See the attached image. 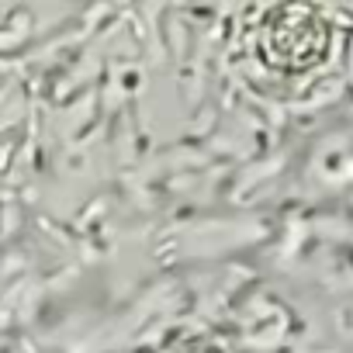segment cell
I'll return each mask as SVG.
<instances>
[{
    "label": "cell",
    "instance_id": "1",
    "mask_svg": "<svg viewBox=\"0 0 353 353\" xmlns=\"http://www.w3.org/2000/svg\"><path fill=\"white\" fill-rule=\"evenodd\" d=\"M256 56L281 73H308L332 49V28L312 4H281L260 14L253 32Z\"/></svg>",
    "mask_w": 353,
    "mask_h": 353
},
{
    "label": "cell",
    "instance_id": "2",
    "mask_svg": "<svg viewBox=\"0 0 353 353\" xmlns=\"http://www.w3.org/2000/svg\"><path fill=\"white\" fill-rule=\"evenodd\" d=\"M159 353H215L205 339H191V336H176L170 343H163Z\"/></svg>",
    "mask_w": 353,
    "mask_h": 353
}]
</instances>
